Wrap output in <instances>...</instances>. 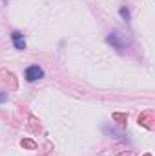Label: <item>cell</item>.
Wrapping results in <instances>:
<instances>
[{
  "label": "cell",
  "instance_id": "3",
  "mask_svg": "<svg viewBox=\"0 0 155 156\" xmlns=\"http://www.w3.org/2000/svg\"><path fill=\"white\" fill-rule=\"evenodd\" d=\"M108 42H110V44H112L115 49H119V51L122 49V42L117 38V35H110V37H108Z\"/></svg>",
  "mask_w": 155,
  "mask_h": 156
},
{
  "label": "cell",
  "instance_id": "1",
  "mask_svg": "<svg viewBox=\"0 0 155 156\" xmlns=\"http://www.w3.org/2000/svg\"><path fill=\"white\" fill-rule=\"evenodd\" d=\"M44 76V71L40 69L39 66H29L28 69H26V80L28 82H37L40 78Z\"/></svg>",
  "mask_w": 155,
  "mask_h": 156
},
{
  "label": "cell",
  "instance_id": "5",
  "mask_svg": "<svg viewBox=\"0 0 155 156\" xmlns=\"http://www.w3.org/2000/svg\"><path fill=\"white\" fill-rule=\"evenodd\" d=\"M6 100H7V94L6 93H0V104H4Z\"/></svg>",
  "mask_w": 155,
  "mask_h": 156
},
{
  "label": "cell",
  "instance_id": "4",
  "mask_svg": "<svg viewBox=\"0 0 155 156\" xmlns=\"http://www.w3.org/2000/svg\"><path fill=\"white\" fill-rule=\"evenodd\" d=\"M120 15H122L126 20H130V13H128V9H126V7H120Z\"/></svg>",
  "mask_w": 155,
  "mask_h": 156
},
{
  "label": "cell",
  "instance_id": "2",
  "mask_svg": "<svg viewBox=\"0 0 155 156\" xmlns=\"http://www.w3.org/2000/svg\"><path fill=\"white\" fill-rule=\"evenodd\" d=\"M11 40H13L15 49H18V51H24V49H26V40H24V35H22L20 31H15V33L11 35Z\"/></svg>",
  "mask_w": 155,
  "mask_h": 156
}]
</instances>
